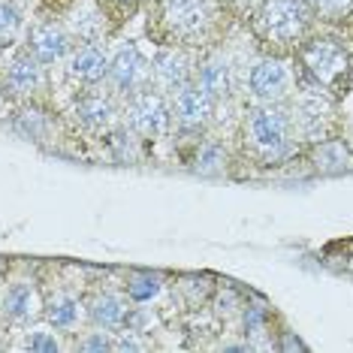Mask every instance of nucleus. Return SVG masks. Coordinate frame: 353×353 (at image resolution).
<instances>
[{
	"instance_id": "obj_19",
	"label": "nucleus",
	"mask_w": 353,
	"mask_h": 353,
	"mask_svg": "<svg viewBox=\"0 0 353 353\" xmlns=\"http://www.w3.org/2000/svg\"><path fill=\"white\" fill-rule=\"evenodd\" d=\"M0 314L10 326H28L43 314V293L30 281H15L0 296Z\"/></svg>"
},
{
	"instance_id": "obj_16",
	"label": "nucleus",
	"mask_w": 353,
	"mask_h": 353,
	"mask_svg": "<svg viewBox=\"0 0 353 353\" xmlns=\"http://www.w3.org/2000/svg\"><path fill=\"white\" fill-rule=\"evenodd\" d=\"M194 85L199 91H205L208 97L221 106V112L230 106L232 100H239V79H236V67L230 61L218 58L214 52L199 54L196 61V73H194Z\"/></svg>"
},
{
	"instance_id": "obj_26",
	"label": "nucleus",
	"mask_w": 353,
	"mask_h": 353,
	"mask_svg": "<svg viewBox=\"0 0 353 353\" xmlns=\"http://www.w3.org/2000/svg\"><path fill=\"white\" fill-rule=\"evenodd\" d=\"M160 293H163V275H154V272H136V275L127 278V296H130V302H136V305L151 302Z\"/></svg>"
},
{
	"instance_id": "obj_7",
	"label": "nucleus",
	"mask_w": 353,
	"mask_h": 353,
	"mask_svg": "<svg viewBox=\"0 0 353 353\" xmlns=\"http://www.w3.org/2000/svg\"><path fill=\"white\" fill-rule=\"evenodd\" d=\"M121 124L142 142L154 145L160 139H172V106L170 94L148 85L121 100Z\"/></svg>"
},
{
	"instance_id": "obj_28",
	"label": "nucleus",
	"mask_w": 353,
	"mask_h": 353,
	"mask_svg": "<svg viewBox=\"0 0 353 353\" xmlns=\"http://www.w3.org/2000/svg\"><path fill=\"white\" fill-rule=\"evenodd\" d=\"M118 344L115 339H112V332H106V329H97V332H88L82 335V341H76V350H115Z\"/></svg>"
},
{
	"instance_id": "obj_11",
	"label": "nucleus",
	"mask_w": 353,
	"mask_h": 353,
	"mask_svg": "<svg viewBox=\"0 0 353 353\" xmlns=\"http://www.w3.org/2000/svg\"><path fill=\"white\" fill-rule=\"evenodd\" d=\"M181 163L190 172L205 175V179H223L236 170V151H232V139L218 133H203L196 139L184 142L181 148Z\"/></svg>"
},
{
	"instance_id": "obj_8",
	"label": "nucleus",
	"mask_w": 353,
	"mask_h": 353,
	"mask_svg": "<svg viewBox=\"0 0 353 353\" xmlns=\"http://www.w3.org/2000/svg\"><path fill=\"white\" fill-rule=\"evenodd\" d=\"M339 106L341 103L326 97V94L296 88L293 97L287 100V112H290L293 133L302 148L339 133Z\"/></svg>"
},
{
	"instance_id": "obj_5",
	"label": "nucleus",
	"mask_w": 353,
	"mask_h": 353,
	"mask_svg": "<svg viewBox=\"0 0 353 353\" xmlns=\"http://www.w3.org/2000/svg\"><path fill=\"white\" fill-rule=\"evenodd\" d=\"M239 79V103L242 106H269V103H287L293 97L296 73L290 58L254 52L242 67L236 70Z\"/></svg>"
},
{
	"instance_id": "obj_12",
	"label": "nucleus",
	"mask_w": 353,
	"mask_h": 353,
	"mask_svg": "<svg viewBox=\"0 0 353 353\" xmlns=\"http://www.w3.org/2000/svg\"><path fill=\"white\" fill-rule=\"evenodd\" d=\"M73 46H76V39L70 34V28L63 19L39 15L25 34V49L34 54L39 63H46V67H58V63H63L70 58V52H73Z\"/></svg>"
},
{
	"instance_id": "obj_21",
	"label": "nucleus",
	"mask_w": 353,
	"mask_h": 353,
	"mask_svg": "<svg viewBox=\"0 0 353 353\" xmlns=\"http://www.w3.org/2000/svg\"><path fill=\"white\" fill-rule=\"evenodd\" d=\"M67 28L73 34L76 43H106L112 37L109 25H106V15L100 12V6L94 0L88 3H76L67 15Z\"/></svg>"
},
{
	"instance_id": "obj_3",
	"label": "nucleus",
	"mask_w": 353,
	"mask_h": 353,
	"mask_svg": "<svg viewBox=\"0 0 353 353\" xmlns=\"http://www.w3.org/2000/svg\"><path fill=\"white\" fill-rule=\"evenodd\" d=\"M296 85L308 91L326 94L332 100H344L353 88V43L347 34L329 28H317L299 49L293 52Z\"/></svg>"
},
{
	"instance_id": "obj_9",
	"label": "nucleus",
	"mask_w": 353,
	"mask_h": 353,
	"mask_svg": "<svg viewBox=\"0 0 353 353\" xmlns=\"http://www.w3.org/2000/svg\"><path fill=\"white\" fill-rule=\"evenodd\" d=\"M170 106H172V139L179 145L196 139L203 133H212L221 118V106L205 91H199L194 82L170 94Z\"/></svg>"
},
{
	"instance_id": "obj_4",
	"label": "nucleus",
	"mask_w": 353,
	"mask_h": 353,
	"mask_svg": "<svg viewBox=\"0 0 353 353\" xmlns=\"http://www.w3.org/2000/svg\"><path fill=\"white\" fill-rule=\"evenodd\" d=\"M317 30L308 0H260L248 12V34L256 52L293 58V52Z\"/></svg>"
},
{
	"instance_id": "obj_6",
	"label": "nucleus",
	"mask_w": 353,
	"mask_h": 353,
	"mask_svg": "<svg viewBox=\"0 0 353 353\" xmlns=\"http://www.w3.org/2000/svg\"><path fill=\"white\" fill-rule=\"evenodd\" d=\"M67 121L82 139L106 142V136L121 127V97L109 85L73 91Z\"/></svg>"
},
{
	"instance_id": "obj_14",
	"label": "nucleus",
	"mask_w": 353,
	"mask_h": 353,
	"mask_svg": "<svg viewBox=\"0 0 353 353\" xmlns=\"http://www.w3.org/2000/svg\"><path fill=\"white\" fill-rule=\"evenodd\" d=\"M109 76V49L103 43H76L70 58L63 61V82L70 91L106 85Z\"/></svg>"
},
{
	"instance_id": "obj_1",
	"label": "nucleus",
	"mask_w": 353,
	"mask_h": 353,
	"mask_svg": "<svg viewBox=\"0 0 353 353\" xmlns=\"http://www.w3.org/2000/svg\"><path fill=\"white\" fill-rule=\"evenodd\" d=\"M239 19L236 0H151L145 6V37L196 54L218 52Z\"/></svg>"
},
{
	"instance_id": "obj_27",
	"label": "nucleus",
	"mask_w": 353,
	"mask_h": 353,
	"mask_svg": "<svg viewBox=\"0 0 353 353\" xmlns=\"http://www.w3.org/2000/svg\"><path fill=\"white\" fill-rule=\"evenodd\" d=\"M25 350L58 353V350H63V341L54 339L52 326H49V329H30V332H28V341H25Z\"/></svg>"
},
{
	"instance_id": "obj_13",
	"label": "nucleus",
	"mask_w": 353,
	"mask_h": 353,
	"mask_svg": "<svg viewBox=\"0 0 353 353\" xmlns=\"http://www.w3.org/2000/svg\"><path fill=\"white\" fill-rule=\"evenodd\" d=\"M106 85L118 97H130L151 85V58L142 54L136 43H121L115 52H109V76Z\"/></svg>"
},
{
	"instance_id": "obj_2",
	"label": "nucleus",
	"mask_w": 353,
	"mask_h": 353,
	"mask_svg": "<svg viewBox=\"0 0 353 353\" xmlns=\"http://www.w3.org/2000/svg\"><path fill=\"white\" fill-rule=\"evenodd\" d=\"M236 163L251 172H272L299 157V139L293 133L287 103L269 106H242V115L232 127Z\"/></svg>"
},
{
	"instance_id": "obj_15",
	"label": "nucleus",
	"mask_w": 353,
	"mask_h": 353,
	"mask_svg": "<svg viewBox=\"0 0 353 353\" xmlns=\"http://www.w3.org/2000/svg\"><path fill=\"white\" fill-rule=\"evenodd\" d=\"M196 52L172 49V46H157L154 58H151V85L160 88L163 94H175L179 88L194 82L196 73Z\"/></svg>"
},
{
	"instance_id": "obj_18",
	"label": "nucleus",
	"mask_w": 353,
	"mask_h": 353,
	"mask_svg": "<svg viewBox=\"0 0 353 353\" xmlns=\"http://www.w3.org/2000/svg\"><path fill=\"white\" fill-rule=\"evenodd\" d=\"M43 320L54 332H76L88 320V308L73 290L58 287L52 293H43Z\"/></svg>"
},
{
	"instance_id": "obj_20",
	"label": "nucleus",
	"mask_w": 353,
	"mask_h": 353,
	"mask_svg": "<svg viewBox=\"0 0 353 353\" xmlns=\"http://www.w3.org/2000/svg\"><path fill=\"white\" fill-rule=\"evenodd\" d=\"M88 308V320H91L97 329H106V332H121V329L127 326V314H130V296L121 293H112V290H103L97 296H91V299L85 302Z\"/></svg>"
},
{
	"instance_id": "obj_17",
	"label": "nucleus",
	"mask_w": 353,
	"mask_h": 353,
	"mask_svg": "<svg viewBox=\"0 0 353 353\" xmlns=\"http://www.w3.org/2000/svg\"><path fill=\"white\" fill-rule=\"evenodd\" d=\"M299 157L317 175H341L353 170V142L344 139L341 133H335V136H326V139L305 145L299 151Z\"/></svg>"
},
{
	"instance_id": "obj_10",
	"label": "nucleus",
	"mask_w": 353,
	"mask_h": 353,
	"mask_svg": "<svg viewBox=\"0 0 353 353\" xmlns=\"http://www.w3.org/2000/svg\"><path fill=\"white\" fill-rule=\"evenodd\" d=\"M49 70L46 63H39L34 54L25 49V43L19 49H12V54L6 58L3 70H0V88H3V97L19 103H34L46 100L49 94Z\"/></svg>"
},
{
	"instance_id": "obj_24",
	"label": "nucleus",
	"mask_w": 353,
	"mask_h": 353,
	"mask_svg": "<svg viewBox=\"0 0 353 353\" xmlns=\"http://www.w3.org/2000/svg\"><path fill=\"white\" fill-rule=\"evenodd\" d=\"M25 12L19 0H0V52H12L25 43Z\"/></svg>"
},
{
	"instance_id": "obj_23",
	"label": "nucleus",
	"mask_w": 353,
	"mask_h": 353,
	"mask_svg": "<svg viewBox=\"0 0 353 353\" xmlns=\"http://www.w3.org/2000/svg\"><path fill=\"white\" fill-rule=\"evenodd\" d=\"M314 10L317 28L353 34V0H308Z\"/></svg>"
},
{
	"instance_id": "obj_25",
	"label": "nucleus",
	"mask_w": 353,
	"mask_h": 353,
	"mask_svg": "<svg viewBox=\"0 0 353 353\" xmlns=\"http://www.w3.org/2000/svg\"><path fill=\"white\" fill-rule=\"evenodd\" d=\"M100 6V12L106 15V25H109V34L115 37L124 25H130L139 12H145V6L151 0H94Z\"/></svg>"
},
{
	"instance_id": "obj_22",
	"label": "nucleus",
	"mask_w": 353,
	"mask_h": 353,
	"mask_svg": "<svg viewBox=\"0 0 353 353\" xmlns=\"http://www.w3.org/2000/svg\"><path fill=\"white\" fill-rule=\"evenodd\" d=\"M15 127L28 136L30 142H46L54 130V115L46 109L43 100L34 103H19V118H15Z\"/></svg>"
},
{
	"instance_id": "obj_29",
	"label": "nucleus",
	"mask_w": 353,
	"mask_h": 353,
	"mask_svg": "<svg viewBox=\"0 0 353 353\" xmlns=\"http://www.w3.org/2000/svg\"><path fill=\"white\" fill-rule=\"evenodd\" d=\"M350 142H353V139H350Z\"/></svg>"
}]
</instances>
